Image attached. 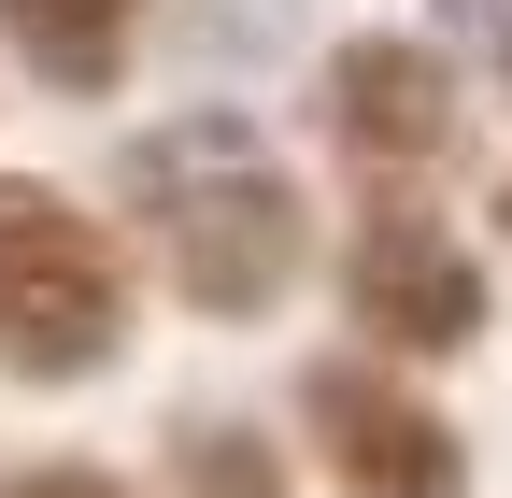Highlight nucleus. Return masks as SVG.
<instances>
[{"mask_svg":"<svg viewBox=\"0 0 512 498\" xmlns=\"http://www.w3.org/2000/svg\"><path fill=\"white\" fill-rule=\"evenodd\" d=\"M114 200L128 228L157 242V271L185 314H271V299L313 271V200H299V171L256 143V114L200 100V114H157L143 143L114 157Z\"/></svg>","mask_w":512,"mask_h":498,"instance_id":"1","label":"nucleus"},{"mask_svg":"<svg viewBox=\"0 0 512 498\" xmlns=\"http://www.w3.org/2000/svg\"><path fill=\"white\" fill-rule=\"evenodd\" d=\"M128 356V257L43 171H0V370L15 385H100Z\"/></svg>","mask_w":512,"mask_h":498,"instance_id":"2","label":"nucleus"},{"mask_svg":"<svg viewBox=\"0 0 512 498\" xmlns=\"http://www.w3.org/2000/svg\"><path fill=\"white\" fill-rule=\"evenodd\" d=\"M342 314H356V356H384V370L470 356V342H484V314H498L484 242L399 185V200H370V214H356V242H342Z\"/></svg>","mask_w":512,"mask_h":498,"instance_id":"3","label":"nucleus"},{"mask_svg":"<svg viewBox=\"0 0 512 498\" xmlns=\"http://www.w3.org/2000/svg\"><path fill=\"white\" fill-rule=\"evenodd\" d=\"M299 427H313L342 498H470V427L384 356H313L299 370Z\"/></svg>","mask_w":512,"mask_h":498,"instance_id":"4","label":"nucleus"},{"mask_svg":"<svg viewBox=\"0 0 512 498\" xmlns=\"http://www.w3.org/2000/svg\"><path fill=\"white\" fill-rule=\"evenodd\" d=\"M313 114H328V143L370 171V200H399L413 171H441L456 129H470L456 57H441L427 29H342L328 57H313Z\"/></svg>","mask_w":512,"mask_h":498,"instance_id":"5","label":"nucleus"},{"mask_svg":"<svg viewBox=\"0 0 512 498\" xmlns=\"http://www.w3.org/2000/svg\"><path fill=\"white\" fill-rule=\"evenodd\" d=\"M143 15L157 0H0V43H15L57 100H114L128 57H143Z\"/></svg>","mask_w":512,"mask_h":498,"instance_id":"6","label":"nucleus"},{"mask_svg":"<svg viewBox=\"0 0 512 498\" xmlns=\"http://www.w3.org/2000/svg\"><path fill=\"white\" fill-rule=\"evenodd\" d=\"M171 484L185 498H285V456H271V427H242V413H185L171 427Z\"/></svg>","mask_w":512,"mask_h":498,"instance_id":"7","label":"nucleus"},{"mask_svg":"<svg viewBox=\"0 0 512 498\" xmlns=\"http://www.w3.org/2000/svg\"><path fill=\"white\" fill-rule=\"evenodd\" d=\"M0 498H143V484H114V470H86V456H43V470H15Z\"/></svg>","mask_w":512,"mask_h":498,"instance_id":"8","label":"nucleus"},{"mask_svg":"<svg viewBox=\"0 0 512 498\" xmlns=\"http://www.w3.org/2000/svg\"><path fill=\"white\" fill-rule=\"evenodd\" d=\"M441 29H484V43L512 57V0H441Z\"/></svg>","mask_w":512,"mask_h":498,"instance_id":"9","label":"nucleus"}]
</instances>
